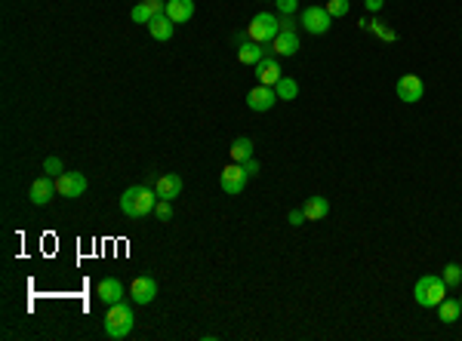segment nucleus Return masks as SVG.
<instances>
[{
  "mask_svg": "<svg viewBox=\"0 0 462 341\" xmlns=\"http://www.w3.org/2000/svg\"><path fill=\"white\" fill-rule=\"evenodd\" d=\"M158 191L148 188V184H133L120 194V212L130 215V219H145V215L154 212L158 206Z\"/></svg>",
  "mask_w": 462,
  "mask_h": 341,
  "instance_id": "nucleus-1",
  "label": "nucleus"
},
{
  "mask_svg": "<svg viewBox=\"0 0 462 341\" xmlns=\"http://www.w3.org/2000/svg\"><path fill=\"white\" fill-rule=\"evenodd\" d=\"M133 326H136V314L127 301H118V305L108 307V314H105V335L108 338H114V341L127 338L130 332H133Z\"/></svg>",
  "mask_w": 462,
  "mask_h": 341,
  "instance_id": "nucleus-2",
  "label": "nucleus"
},
{
  "mask_svg": "<svg viewBox=\"0 0 462 341\" xmlns=\"http://www.w3.org/2000/svg\"><path fill=\"white\" fill-rule=\"evenodd\" d=\"M413 298H416V305L419 307H438L441 301L447 298V283H444V277H438V274H426V277H419L413 286Z\"/></svg>",
  "mask_w": 462,
  "mask_h": 341,
  "instance_id": "nucleus-3",
  "label": "nucleus"
},
{
  "mask_svg": "<svg viewBox=\"0 0 462 341\" xmlns=\"http://www.w3.org/2000/svg\"><path fill=\"white\" fill-rule=\"evenodd\" d=\"M277 34H281V19L272 15V13H256L253 15V22L246 25V37L256 41V43H265V46L272 43Z\"/></svg>",
  "mask_w": 462,
  "mask_h": 341,
  "instance_id": "nucleus-4",
  "label": "nucleus"
},
{
  "mask_svg": "<svg viewBox=\"0 0 462 341\" xmlns=\"http://www.w3.org/2000/svg\"><path fill=\"white\" fill-rule=\"evenodd\" d=\"M268 46H272V52H277V56H296L299 52V34H296L293 15H284L281 19V34H277Z\"/></svg>",
  "mask_w": 462,
  "mask_h": 341,
  "instance_id": "nucleus-5",
  "label": "nucleus"
},
{
  "mask_svg": "<svg viewBox=\"0 0 462 341\" xmlns=\"http://www.w3.org/2000/svg\"><path fill=\"white\" fill-rule=\"evenodd\" d=\"M299 25L308 34H327L330 25H333V15L327 13V6H305L302 15H299Z\"/></svg>",
  "mask_w": 462,
  "mask_h": 341,
  "instance_id": "nucleus-6",
  "label": "nucleus"
},
{
  "mask_svg": "<svg viewBox=\"0 0 462 341\" xmlns=\"http://www.w3.org/2000/svg\"><path fill=\"white\" fill-rule=\"evenodd\" d=\"M395 92H398L400 102L416 105V102H422V96H426V83H422L416 74H404V77H398Z\"/></svg>",
  "mask_w": 462,
  "mask_h": 341,
  "instance_id": "nucleus-7",
  "label": "nucleus"
},
{
  "mask_svg": "<svg viewBox=\"0 0 462 341\" xmlns=\"http://www.w3.org/2000/svg\"><path fill=\"white\" fill-rule=\"evenodd\" d=\"M246 182H250V175H246V169L244 164H231L222 169V175H219V184H222V191L231 194V197H237L244 188H246Z\"/></svg>",
  "mask_w": 462,
  "mask_h": 341,
  "instance_id": "nucleus-8",
  "label": "nucleus"
},
{
  "mask_svg": "<svg viewBox=\"0 0 462 341\" xmlns=\"http://www.w3.org/2000/svg\"><path fill=\"white\" fill-rule=\"evenodd\" d=\"M87 191V175L83 173H62L56 178V194L59 197H68V200H74V197H80V194Z\"/></svg>",
  "mask_w": 462,
  "mask_h": 341,
  "instance_id": "nucleus-9",
  "label": "nucleus"
},
{
  "mask_svg": "<svg viewBox=\"0 0 462 341\" xmlns=\"http://www.w3.org/2000/svg\"><path fill=\"white\" fill-rule=\"evenodd\" d=\"M274 102H281V99H277V92H274V87H259L256 89H250L246 92V108H250V111H272L274 108Z\"/></svg>",
  "mask_w": 462,
  "mask_h": 341,
  "instance_id": "nucleus-10",
  "label": "nucleus"
},
{
  "mask_svg": "<svg viewBox=\"0 0 462 341\" xmlns=\"http://www.w3.org/2000/svg\"><path fill=\"white\" fill-rule=\"evenodd\" d=\"M96 296L102 305H118V301H123V296H127V289H123V283L118 280V277H105V280H99L96 286Z\"/></svg>",
  "mask_w": 462,
  "mask_h": 341,
  "instance_id": "nucleus-11",
  "label": "nucleus"
},
{
  "mask_svg": "<svg viewBox=\"0 0 462 341\" xmlns=\"http://www.w3.org/2000/svg\"><path fill=\"white\" fill-rule=\"evenodd\" d=\"M52 194H56V178L41 175V178H34V184L28 188V200L34 206H46L52 200Z\"/></svg>",
  "mask_w": 462,
  "mask_h": 341,
  "instance_id": "nucleus-12",
  "label": "nucleus"
},
{
  "mask_svg": "<svg viewBox=\"0 0 462 341\" xmlns=\"http://www.w3.org/2000/svg\"><path fill=\"white\" fill-rule=\"evenodd\" d=\"M130 298H133L136 305H151V301L158 298V283H154L151 277H136L133 286H130Z\"/></svg>",
  "mask_w": 462,
  "mask_h": 341,
  "instance_id": "nucleus-13",
  "label": "nucleus"
},
{
  "mask_svg": "<svg viewBox=\"0 0 462 341\" xmlns=\"http://www.w3.org/2000/svg\"><path fill=\"white\" fill-rule=\"evenodd\" d=\"M158 13H167V3L164 0H142V3L133 6V13H130V19L136 22V25H148Z\"/></svg>",
  "mask_w": 462,
  "mask_h": 341,
  "instance_id": "nucleus-14",
  "label": "nucleus"
},
{
  "mask_svg": "<svg viewBox=\"0 0 462 341\" xmlns=\"http://www.w3.org/2000/svg\"><path fill=\"white\" fill-rule=\"evenodd\" d=\"M182 175H176V173H167V175H160L158 182H154V191H158V197L160 200H173V197H179L182 194Z\"/></svg>",
  "mask_w": 462,
  "mask_h": 341,
  "instance_id": "nucleus-15",
  "label": "nucleus"
},
{
  "mask_svg": "<svg viewBox=\"0 0 462 341\" xmlns=\"http://www.w3.org/2000/svg\"><path fill=\"white\" fill-rule=\"evenodd\" d=\"M265 56H268L265 43H256V41H250V37H246V41L241 43V50H237V59H241V65H253V68H256Z\"/></svg>",
  "mask_w": 462,
  "mask_h": 341,
  "instance_id": "nucleus-16",
  "label": "nucleus"
},
{
  "mask_svg": "<svg viewBox=\"0 0 462 341\" xmlns=\"http://www.w3.org/2000/svg\"><path fill=\"white\" fill-rule=\"evenodd\" d=\"M256 77H259V83L262 87H277V80H281V65H277V59H272V56H265L256 65Z\"/></svg>",
  "mask_w": 462,
  "mask_h": 341,
  "instance_id": "nucleus-17",
  "label": "nucleus"
},
{
  "mask_svg": "<svg viewBox=\"0 0 462 341\" xmlns=\"http://www.w3.org/2000/svg\"><path fill=\"white\" fill-rule=\"evenodd\" d=\"M173 31H176V22L169 19L167 13H158L148 22V34L154 37V41H169V37H173Z\"/></svg>",
  "mask_w": 462,
  "mask_h": 341,
  "instance_id": "nucleus-18",
  "label": "nucleus"
},
{
  "mask_svg": "<svg viewBox=\"0 0 462 341\" xmlns=\"http://www.w3.org/2000/svg\"><path fill=\"white\" fill-rule=\"evenodd\" d=\"M167 15L176 22V25L191 22V15H195V0H167Z\"/></svg>",
  "mask_w": 462,
  "mask_h": 341,
  "instance_id": "nucleus-19",
  "label": "nucleus"
},
{
  "mask_svg": "<svg viewBox=\"0 0 462 341\" xmlns=\"http://www.w3.org/2000/svg\"><path fill=\"white\" fill-rule=\"evenodd\" d=\"M302 212H305V219H308V222H321V219H327V215H330V200H327V197H308V200H305V206H302Z\"/></svg>",
  "mask_w": 462,
  "mask_h": 341,
  "instance_id": "nucleus-20",
  "label": "nucleus"
},
{
  "mask_svg": "<svg viewBox=\"0 0 462 341\" xmlns=\"http://www.w3.org/2000/svg\"><path fill=\"white\" fill-rule=\"evenodd\" d=\"M462 317V301L459 298H444L441 305H438V320L441 323H456Z\"/></svg>",
  "mask_w": 462,
  "mask_h": 341,
  "instance_id": "nucleus-21",
  "label": "nucleus"
},
{
  "mask_svg": "<svg viewBox=\"0 0 462 341\" xmlns=\"http://www.w3.org/2000/svg\"><path fill=\"white\" fill-rule=\"evenodd\" d=\"M253 157V142L246 136H241V138H234V145H231V160L234 164H246V160Z\"/></svg>",
  "mask_w": 462,
  "mask_h": 341,
  "instance_id": "nucleus-22",
  "label": "nucleus"
},
{
  "mask_svg": "<svg viewBox=\"0 0 462 341\" xmlns=\"http://www.w3.org/2000/svg\"><path fill=\"white\" fill-rule=\"evenodd\" d=\"M274 92H277V99H281V102H293V99L299 96V83L293 80V77H281V80H277V87H274Z\"/></svg>",
  "mask_w": 462,
  "mask_h": 341,
  "instance_id": "nucleus-23",
  "label": "nucleus"
},
{
  "mask_svg": "<svg viewBox=\"0 0 462 341\" xmlns=\"http://www.w3.org/2000/svg\"><path fill=\"white\" fill-rule=\"evenodd\" d=\"M360 28H364V31H373V34H379L382 41H395V37H398L395 31H391V28H385L379 19H370V22H364V19H360Z\"/></svg>",
  "mask_w": 462,
  "mask_h": 341,
  "instance_id": "nucleus-24",
  "label": "nucleus"
},
{
  "mask_svg": "<svg viewBox=\"0 0 462 341\" xmlns=\"http://www.w3.org/2000/svg\"><path fill=\"white\" fill-rule=\"evenodd\" d=\"M444 283H447V289H453V286H459L462 283V268L459 265H453V261H450V265H447L444 268Z\"/></svg>",
  "mask_w": 462,
  "mask_h": 341,
  "instance_id": "nucleus-25",
  "label": "nucleus"
},
{
  "mask_svg": "<svg viewBox=\"0 0 462 341\" xmlns=\"http://www.w3.org/2000/svg\"><path fill=\"white\" fill-rule=\"evenodd\" d=\"M349 10H351V0H327V13L333 15V19L349 15Z\"/></svg>",
  "mask_w": 462,
  "mask_h": 341,
  "instance_id": "nucleus-26",
  "label": "nucleus"
},
{
  "mask_svg": "<svg viewBox=\"0 0 462 341\" xmlns=\"http://www.w3.org/2000/svg\"><path fill=\"white\" fill-rule=\"evenodd\" d=\"M62 173H65V166H62V160H59V157H46V160H43V175L59 178Z\"/></svg>",
  "mask_w": 462,
  "mask_h": 341,
  "instance_id": "nucleus-27",
  "label": "nucleus"
},
{
  "mask_svg": "<svg viewBox=\"0 0 462 341\" xmlns=\"http://www.w3.org/2000/svg\"><path fill=\"white\" fill-rule=\"evenodd\" d=\"M154 215H158V222H169V219H173V206H169V200H158Z\"/></svg>",
  "mask_w": 462,
  "mask_h": 341,
  "instance_id": "nucleus-28",
  "label": "nucleus"
},
{
  "mask_svg": "<svg viewBox=\"0 0 462 341\" xmlns=\"http://www.w3.org/2000/svg\"><path fill=\"white\" fill-rule=\"evenodd\" d=\"M274 6H277V10H281L284 15H296L299 0H274Z\"/></svg>",
  "mask_w": 462,
  "mask_h": 341,
  "instance_id": "nucleus-29",
  "label": "nucleus"
},
{
  "mask_svg": "<svg viewBox=\"0 0 462 341\" xmlns=\"http://www.w3.org/2000/svg\"><path fill=\"white\" fill-rule=\"evenodd\" d=\"M290 224H293V228H299V224H305L308 219H305V212H302V209H293V212H290V219H287Z\"/></svg>",
  "mask_w": 462,
  "mask_h": 341,
  "instance_id": "nucleus-30",
  "label": "nucleus"
},
{
  "mask_svg": "<svg viewBox=\"0 0 462 341\" xmlns=\"http://www.w3.org/2000/svg\"><path fill=\"white\" fill-rule=\"evenodd\" d=\"M244 169H246V175H259V164H256V157H250V160H246V164H244Z\"/></svg>",
  "mask_w": 462,
  "mask_h": 341,
  "instance_id": "nucleus-31",
  "label": "nucleus"
},
{
  "mask_svg": "<svg viewBox=\"0 0 462 341\" xmlns=\"http://www.w3.org/2000/svg\"><path fill=\"white\" fill-rule=\"evenodd\" d=\"M382 3H385V0H364V6H367L370 13H379V10H382Z\"/></svg>",
  "mask_w": 462,
  "mask_h": 341,
  "instance_id": "nucleus-32",
  "label": "nucleus"
},
{
  "mask_svg": "<svg viewBox=\"0 0 462 341\" xmlns=\"http://www.w3.org/2000/svg\"><path fill=\"white\" fill-rule=\"evenodd\" d=\"M459 301H462V298H459Z\"/></svg>",
  "mask_w": 462,
  "mask_h": 341,
  "instance_id": "nucleus-33",
  "label": "nucleus"
}]
</instances>
